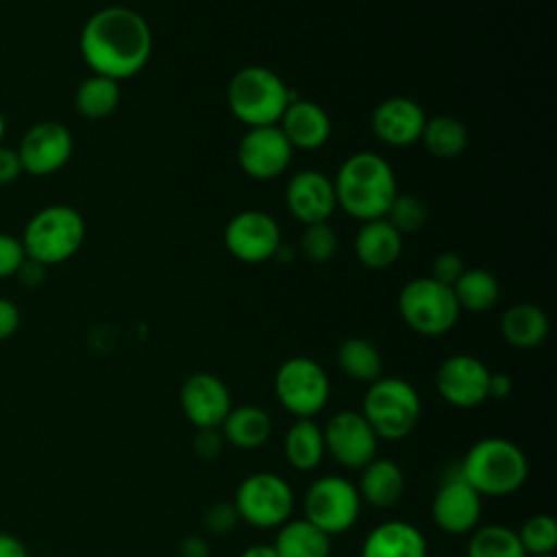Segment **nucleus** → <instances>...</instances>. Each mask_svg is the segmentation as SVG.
Instances as JSON below:
<instances>
[{
  "instance_id": "79ce46f5",
  "label": "nucleus",
  "mask_w": 557,
  "mask_h": 557,
  "mask_svg": "<svg viewBox=\"0 0 557 557\" xmlns=\"http://www.w3.org/2000/svg\"><path fill=\"white\" fill-rule=\"evenodd\" d=\"M178 557H211V544L205 533H189L178 544Z\"/></svg>"
},
{
  "instance_id": "0eeeda50",
  "label": "nucleus",
  "mask_w": 557,
  "mask_h": 557,
  "mask_svg": "<svg viewBox=\"0 0 557 557\" xmlns=\"http://www.w3.org/2000/svg\"><path fill=\"white\" fill-rule=\"evenodd\" d=\"M239 520L252 529H278L294 518L296 494L292 483L270 470L244 476L233 494Z\"/></svg>"
},
{
  "instance_id": "58836bf2",
  "label": "nucleus",
  "mask_w": 557,
  "mask_h": 557,
  "mask_svg": "<svg viewBox=\"0 0 557 557\" xmlns=\"http://www.w3.org/2000/svg\"><path fill=\"white\" fill-rule=\"evenodd\" d=\"M226 442L220 433V429H198L191 440V450L200 459H218L224 450Z\"/></svg>"
},
{
  "instance_id": "bb28decb",
  "label": "nucleus",
  "mask_w": 557,
  "mask_h": 557,
  "mask_svg": "<svg viewBox=\"0 0 557 557\" xmlns=\"http://www.w3.org/2000/svg\"><path fill=\"white\" fill-rule=\"evenodd\" d=\"M500 335L518 350L537 348L548 335V315L533 302H516L500 318Z\"/></svg>"
},
{
  "instance_id": "5701e85b",
  "label": "nucleus",
  "mask_w": 557,
  "mask_h": 557,
  "mask_svg": "<svg viewBox=\"0 0 557 557\" xmlns=\"http://www.w3.org/2000/svg\"><path fill=\"white\" fill-rule=\"evenodd\" d=\"M274 422L272 416L259 405H237L231 407L228 416L220 424V433L226 446L237 450H257L272 437Z\"/></svg>"
},
{
  "instance_id": "72a5a7b5",
  "label": "nucleus",
  "mask_w": 557,
  "mask_h": 557,
  "mask_svg": "<svg viewBox=\"0 0 557 557\" xmlns=\"http://www.w3.org/2000/svg\"><path fill=\"white\" fill-rule=\"evenodd\" d=\"M385 220L400 233H416L426 222V207L424 202L413 194H396L392 200Z\"/></svg>"
},
{
  "instance_id": "f704fd0d",
  "label": "nucleus",
  "mask_w": 557,
  "mask_h": 557,
  "mask_svg": "<svg viewBox=\"0 0 557 557\" xmlns=\"http://www.w3.org/2000/svg\"><path fill=\"white\" fill-rule=\"evenodd\" d=\"M337 250V235L329 222L307 224L300 235V252L313 263L329 261Z\"/></svg>"
},
{
  "instance_id": "a211bd4d",
  "label": "nucleus",
  "mask_w": 557,
  "mask_h": 557,
  "mask_svg": "<svg viewBox=\"0 0 557 557\" xmlns=\"http://www.w3.org/2000/svg\"><path fill=\"white\" fill-rule=\"evenodd\" d=\"M285 202L289 213L305 226L329 222L337 207L333 181L315 170L296 172L285 187Z\"/></svg>"
},
{
  "instance_id": "c03bdc74",
  "label": "nucleus",
  "mask_w": 557,
  "mask_h": 557,
  "mask_svg": "<svg viewBox=\"0 0 557 557\" xmlns=\"http://www.w3.org/2000/svg\"><path fill=\"white\" fill-rule=\"evenodd\" d=\"M513 389V383H511V376L505 374V372H492L490 374V383H487V398L490 400H505L509 398Z\"/></svg>"
},
{
  "instance_id": "f8f14e48",
  "label": "nucleus",
  "mask_w": 557,
  "mask_h": 557,
  "mask_svg": "<svg viewBox=\"0 0 557 557\" xmlns=\"http://www.w3.org/2000/svg\"><path fill=\"white\" fill-rule=\"evenodd\" d=\"M483 496L470 487L455 466L446 470L431 500V520L442 533L468 535L481 524Z\"/></svg>"
},
{
  "instance_id": "2eb2a0df",
  "label": "nucleus",
  "mask_w": 557,
  "mask_h": 557,
  "mask_svg": "<svg viewBox=\"0 0 557 557\" xmlns=\"http://www.w3.org/2000/svg\"><path fill=\"white\" fill-rule=\"evenodd\" d=\"M224 246L237 261L261 263L276 257L281 228L270 213L246 209L235 213L224 226Z\"/></svg>"
},
{
  "instance_id": "4be33fe9",
  "label": "nucleus",
  "mask_w": 557,
  "mask_h": 557,
  "mask_svg": "<svg viewBox=\"0 0 557 557\" xmlns=\"http://www.w3.org/2000/svg\"><path fill=\"white\" fill-rule=\"evenodd\" d=\"M278 128L292 148L318 150L331 137V117L320 104L296 98L287 104Z\"/></svg>"
},
{
  "instance_id": "f3484780",
  "label": "nucleus",
  "mask_w": 557,
  "mask_h": 557,
  "mask_svg": "<svg viewBox=\"0 0 557 557\" xmlns=\"http://www.w3.org/2000/svg\"><path fill=\"white\" fill-rule=\"evenodd\" d=\"M294 148L276 126L248 128L237 146V163L242 172L257 181H270L283 174L292 161Z\"/></svg>"
},
{
  "instance_id": "6ab92c4d",
  "label": "nucleus",
  "mask_w": 557,
  "mask_h": 557,
  "mask_svg": "<svg viewBox=\"0 0 557 557\" xmlns=\"http://www.w3.org/2000/svg\"><path fill=\"white\" fill-rule=\"evenodd\" d=\"M426 115L422 107L405 96H392L372 111V133L379 141L396 148L411 146L420 139Z\"/></svg>"
},
{
  "instance_id": "a878e982",
  "label": "nucleus",
  "mask_w": 557,
  "mask_h": 557,
  "mask_svg": "<svg viewBox=\"0 0 557 557\" xmlns=\"http://www.w3.org/2000/svg\"><path fill=\"white\" fill-rule=\"evenodd\" d=\"M272 546L278 557H331L333 537L300 516L276 529Z\"/></svg>"
},
{
  "instance_id": "4468645a",
  "label": "nucleus",
  "mask_w": 557,
  "mask_h": 557,
  "mask_svg": "<svg viewBox=\"0 0 557 557\" xmlns=\"http://www.w3.org/2000/svg\"><path fill=\"white\" fill-rule=\"evenodd\" d=\"M22 172L33 176H48L67 165L74 152V137L70 128L54 120L33 124L15 148Z\"/></svg>"
},
{
  "instance_id": "7ed1b4c3",
  "label": "nucleus",
  "mask_w": 557,
  "mask_h": 557,
  "mask_svg": "<svg viewBox=\"0 0 557 557\" xmlns=\"http://www.w3.org/2000/svg\"><path fill=\"white\" fill-rule=\"evenodd\" d=\"M461 479L483 498H505L520 492L529 479L524 450L505 437L476 440L457 463Z\"/></svg>"
},
{
  "instance_id": "20e7f679",
  "label": "nucleus",
  "mask_w": 557,
  "mask_h": 557,
  "mask_svg": "<svg viewBox=\"0 0 557 557\" xmlns=\"http://www.w3.org/2000/svg\"><path fill=\"white\" fill-rule=\"evenodd\" d=\"M294 100L283 78L261 65H246L233 74L226 87L231 113L248 128L276 126Z\"/></svg>"
},
{
  "instance_id": "ddd939ff",
  "label": "nucleus",
  "mask_w": 557,
  "mask_h": 557,
  "mask_svg": "<svg viewBox=\"0 0 557 557\" xmlns=\"http://www.w3.org/2000/svg\"><path fill=\"white\" fill-rule=\"evenodd\" d=\"M492 370L474 355H450L435 372L437 396L455 409L481 407L487 398V383Z\"/></svg>"
},
{
  "instance_id": "f257e3e1",
  "label": "nucleus",
  "mask_w": 557,
  "mask_h": 557,
  "mask_svg": "<svg viewBox=\"0 0 557 557\" xmlns=\"http://www.w3.org/2000/svg\"><path fill=\"white\" fill-rule=\"evenodd\" d=\"M78 50L94 74L120 83L141 72L148 63L152 33L137 11L120 4L104 7L83 24Z\"/></svg>"
},
{
  "instance_id": "de8ad7c7",
  "label": "nucleus",
  "mask_w": 557,
  "mask_h": 557,
  "mask_svg": "<svg viewBox=\"0 0 557 557\" xmlns=\"http://www.w3.org/2000/svg\"><path fill=\"white\" fill-rule=\"evenodd\" d=\"M4 133H7V120H4V113L0 111V146H2V139H4Z\"/></svg>"
},
{
  "instance_id": "412c9836",
  "label": "nucleus",
  "mask_w": 557,
  "mask_h": 557,
  "mask_svg": "<svg viewBox=\"0 0 557 557\" xmlns=\"http://www.w3.org/2000/svg\"><path fill=\"white\" fill-rule=\"evenodd\" d=\"M355 485L363 505L372 509H392L403 500L407 479L394 459L376 455L359 470V481Z\"/></svg>"
},
{
  "instance_id": "dca6fc26",
  "label": "nucleus",
  "mask_w": 557,
  "mask_h": 557,
  "mask_svg": "<svg viewBox=\"0 0 557 557\" xmlns=\"http://www.w3.org/2000/svg\"><path fill=\"white\" fill-rule=\"evenodd\" d=\"M181 411L198 429H220L233 407L228 385L213 372H194L181 385Z\"/></svg>"
},
{
  "instance_id": "37998d69",
  "label": "nucleus",
  "mask_w": 557,
  "mask_h": 557,
  "mask_svg": "<svg viewBox=\"0 0 557 557\" xmlns=\"http://www.w3.org/2000/svg\"><path fill=\"white\" fill-rule=\"evenodd\" d=\"M15 276L20 278L22 285H26V287H37V285L44 283V278H46V265H41V263H37V261H33V259L26 257Z\"/></svg>"
},
{
  "instance_id": "e433bc0d",
  "label": "nucleus",
  "mask_w": 557,
  "mask_h": 557,
  "mask_svg": "<svg viewBox=\"0 0 557 557\" xmlns=\"http://www.w3.org/2000/svg\"><path fill=\"white\" fill-rule=\"evenodd\" d=\"M24 259H26V252H24L22 239L0 231V278L15 276Z\"/></svg>"
},
{
  "instance_id": "473e14b6",
  "label": "nucleus",
  "mask_w": 557,
  "mask_h": 557,
  "mask_svg": "<svg viewBox=\"0 0 557 557\" xmlns=\"http://www.w3.org/2000/svg\"><path fill=\"white\" fill-rule=\"evenodd\" d=\"M516 535H518L527 557L555 555V550H557V522L548 513L529 516L516 529Z\"/></svg>"
},
{
  "instance_id": "423d86ee",
  "label": "nucleus",
  "mask_w": 557,
  "mask_h": 557,
  "mask_svg": "<svg viewBox=\"0 0 557 557\" xmlns=\"http://www.w3.org/2000/svg\"><path fill=\"white\" fill-rule=\"evenodd\" d=\"M87 235L83 215L70 205H48L24 226L22 246L28 259L41 265H57L72 259Z\"/></svg>"
},
{
  "instance_id": "4c0bfd02",
  "label": "nucleus",
  "mask_w": 557,
  "mask_h": 557,
  "mask_svg": "<svg viewBox=\"0 0 557 557\" xmlns=\"http://www.w3.org/2000/svg\"><path fill=\"white\" fill-rule=\"evenodd\" d=\"M466 272V263L457 252H442L435 257L433 265H431V278H435L437 283L453 287L457 283V278Z\"/></svg>"
},
{
  "instance_id": "8fccbe9b",
  "label": "nucleus",
  "mask_w": 557,
  "mask_h": 557,
  "mask_svg": "<svg viewBox=\"0 0 557 557\" xmlns=\"http://www.w3.org/2000/svg\"><path fill=\"white\" fill-rule=\"evenodd\" d=\"M426 557H440V555H426Z\"/></svg>"
},
{
  "instance_id": "6e6552de",
  "label": "nucleus",
  "mask_w": 557,
  "mask_h": 557,
  "mask_svg": "<svg viewBox=\"0 0 557 557\" xmlns=\"http://www.w3.org/2000/svg\"><path fill=\"white\" fill-rule=\"evenodd\" d=\"M361 509L357 485L342 474H322L302 494V518L331 537L350 531L359 522Z\"/></svg>"
},
{
  "instance_id": "09e8293b",
  "label": "nucleus",
  "mask_w": 557,
  "mask_h": 557,
  "mask_svg": "<svg viewBox=\"0 0 557 557\" xmlns=\"http://www.w3.org/2000/svg\"><path fill=\"white\" fill-rule=\"evenodd\" d=\"M540 557H555V555H540Z\"/></svg>"
},
{
  "instance_id": "2f4dec72",
  "label": "nucleus",
  "mask_w": 557,
  "mask_h": 557,
  "mask_svg": "<svg viewBox=\"0 0 557 557\" xmlns=\"http://www.w3.org/2000/svg\"><path fill=\"white\" fill-rule=\"evenodd\" d=\"M420 139L424 141L426 150L437 159H453L459 157L468 146V131L466 126L453 115H435L424 122Z\"/></svg>"
},
{
  "instance_id": "ea45409f",
  "label": "nucleus",
  "mask_w": 557,
  "mask_h": 557,
  "mask_svg": "<svg viewBox=\"0 0 557 557\" xmlns=\"http://www.w3.org/2000/svg\"><path fill=\"white\" fill-rule=\"evenodd\" d=\"M20 322H22V313L17 305L11 298L0 296V342L13 337L20 329Z\"/></svg>"
},
{
  "instance_id": "c756f323",
  "label": "nucleus",
  "mask_w": 557,
  "mask_h": 557,
  "mask_svg": "<svg viewBox=\"0 0 557 557\" xmlns=\"http://www.w3.org/2000/svg\"><path fill=\"white\" fill-rule=\"evenodd\" d=\"M466 557H527L516 529L487 522L468 533Z\"/></svg>"
},
{
  "instance_id": "393cba45",
  "label": "nucleus",
  "mask_w": 557,
  "mask_h": 557,
  "mask_svg": "<svg viewBox=\"0 0 557 557\" xmlns=\"http://www.w3.org/2000/svg\"><path fill=\"white\" fill-rule=\"evenodd\" d=\"M283 455L296 472L315 470L326 455L322 426L313 418H294L283 435Z\"/></svg>"
},
{
  "instance_id": "7c9ffc66",
  "label": "nucleus",
  "mask_w": 557,
  "mask_h": 557,
  "mask_svg": "<svg viewBox=\"0 0 557 557\" xmlns=\"http://www.w3.org/2000/svg\"><path fill=\"white\" fill-rule=\"evenodd\" d=\"M120 104V83L107 76L91 74L85 78L74 94L76 111L87 120H104Z\"/></svg>"
},
{
  "instance_id": "9d476101",
  "label": "nucleus",
  "mask_w": 557,
  "mask_h": 557,
  "mask_svg": "<svg viewBox=\"0 0 557 557\" xmlns=\"http://www.w3.org/2000/svg\"><path fill=\"white\" fill-rule=\"evenodd\" d=\"M274 396L294 418H315L331 398L326 370L311 357H289L274 374Z\"/></svg>"
},
{
  "instance_id": "1a4fd4ad",
  "label": "nucleus",
  "mask_w": 557,
  "mask_h": 557,
  "mask_svg": "<svg viewBox=\"0 0 557 557\" xmlns=\"http://www.w3.org/2000/svg\"><path fill=\"white\" fill-rule=\"evenodd\" d=\"M398 313L403 322L418 335L437 337L448 333L459 320V305L453 287L431 276L411 278L398 294Z\"/></svg>"
},
{
  "instance_id": "a19ab883",
  "label": "nucleus",
  "mask_w": 557,
  "mask_h": 557,
  "mask_svg": "<svg viewBox=\"0 0 557 557\" xmlns=\"http://www.w3.org/2000/svg\"><path fill=\"white\" fill-rule=\"evenodd\" d=\"M22 174V163L17 157V150L0 146V187L11 185Z\"/></svg>"
},
{
  "instance_id": "cd10ccee",
  "label": "nucleus",
  "mask_w": 557,
  "mask_h": 557,
  "mask_svg": "<svg viewBox=\"0 0 557 557\" xmlns=\"http://www.w3.org/2000/svg\"><path fill=\"white\" fill-rule=\"evenodd\" d=\"M337 366L344 376L370 385L383 376V357L366 337H348L337 348Z\"/></svg>"
},
{
  "instance_id": "49530a36",
  "label": "nucleus",
  "mask_w": 557,
  "mask_h": 557,
  "mask_svg": "<svg viewBox=\"0 0 557 557\" xmlns=\"http://www.w3.org/2000/svg\"><path fill=\"white\" fill-rule=\"evenodd\" d=\"M237 557H278L272 544H250Z\"/></svg>"
},
{
  "instance_id": "aec40b11",
  "label": "nucleus",
  "mask_w": 557,
  "mask_h": 557,
  "mask_svg": "<svg viewBox=\"0 0 557 557\" xmlns=\"http://www.w3.org/2000/svg\"><path fill=\"white\" fill-rule=\"evenodd\" d=\"M424 533L409 520H385L368 531L359 557H426Z\"/></svg>"
},
{
  "instance_id": "a18cd8bd",
  "label": "nucleus",
  "mask_w": 557,
  "mask_h": 557,
  "mask_svg": "<svg viewBox=\"0 0 557 557\" xmlns=\"http://www.w3.org/2000/svg\"><path fill=\"white\" fill-rule=\"evenodd\" d=\"M0 557H30V553L17 535L0 531Z\"/></svg>"
},
{
  "instance_id": "f03ea898",
  "label": "nucleus",
  "mask_w": 557,
  "mask_h": 557,
  "mask_svg": "<svg viewBox=\"0 0 557 557\" xmlns=\"http://www.w3.org/2000/svg\"><path fill=\"white\" fill-rule=\"evenodd\" d=\"M337 207L359 222L385 218L398 194L392 165L376 152H357L348 157L333 181Z\"/></svg>"
},
{
  "instance_id": "c85d7f7f",
  "label": "nucleus",
  "mask_w": 557,
  "mask_h": 557,
  "mask_svg": "<svg viewBox=\"0 0 557 557\" xmlns=\"http://www.w3.org/2000/svg\"><path fill=\"white\" fill-rule=\"evenodd\" d=\"M453 294L461 311L483 313L498 302L500 287L492 272L483 268H466V272L453 285Z\"/></svg>"
},
{
  "instance_id": "39448f33",
  "label": "nucleus",
  "mask_w": 557,
  "mask_h": 557,
  "mask_svg": "<svg viewBox=\"0 0 557 557\" xmlns=\"http://www.w3.org/2000/svg\"><path fill=\"white\" fill-rule=\"evenodd\" d=\"M359 411L379 440L400 442L420 424L422 398L407 379L379 376L368 385Z\"/></svg>"
},
{
  "instance_id": "c9c22d12",
  "label": "nucleus",
  "mask_w": 557,
  "mask_h": 557,
  "mask_svg": "<svg viewBox=\"0 0 557 557\" xmlns=\"http://www.w3.org/2000/svg\"><path fill=\"white\" fill-rule=\"evenodd\" d=\"M200 522H202L205 535L222 537V535H228L242 520L233 500H215L202 511Z\"/></svg>"
},
{
  "instance_id": "b1692460",
  "label": "nucleus",
  "mask_w": 557,
  "mask_h": 557,
  "mask_svg": "<svg viewBox=\"0 0 557 557\" xmlns=\"http://www.w3.org/2000/svg\"><path fill=\"white\" fill-rule=\"evenodd\" d=\"M403 252V235L385 220L361 222L355 237V255L370 270L389 268Z\"/></svg>"
},
{
  "instance_id": "9b49d317",
  "label": "nucleus",
  "mask_w": 557,
  "mask_h": 557,
  "mask_svg": "<svg viewBox=\"0 0 557 557\" xmlns=\"http://www.w3.org/2000/svg\"><path fill=\"white\" fill-rule=\"evenodd\" d=\"M324 448L331 459L346 470H361L379 453V437L355 409L335 411L322 426Z\"/></svg>"
}]
</instances>
